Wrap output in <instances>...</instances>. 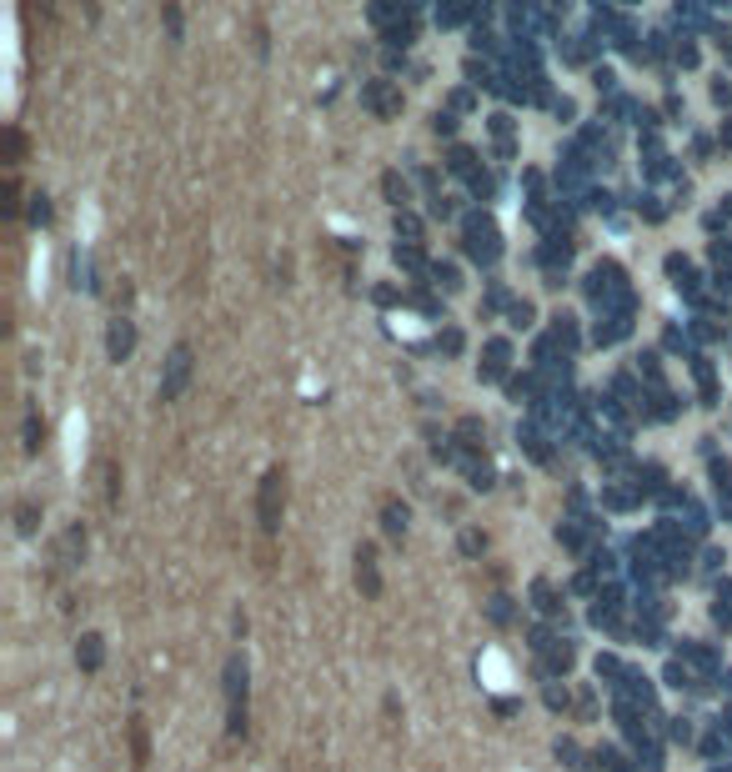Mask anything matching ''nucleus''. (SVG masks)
Segmentation results:
<instances>
[{
  "mask_svg": "<svg viewBox=\"0 0 732 772\" xmlns=\"http://www.w3.org/2000/svg\"><path fill=\"white\" fill-rule=\"evenodd\" d=\"M281 497H286V477L281 472H266V482H261V502H256V512H261V527L271 532L276 522H281Z\"/></svg>",
  "mask_w": 732,
  "mask_h": 772,
  "instance_id": "f257e3e1",
  "label": "nucleus"
},
{
  "mask_svg": "<svg viewBox=\"0 0 732 772\" xmlns=\"http://www.w3.org/2000/svg\"><path fill=\"white\" fill-rule=\"evenodd\" d=\"M186 376H191V346H176L171 351V366H166V381H161V402H171L181 392Z\"/></svg>",
  "mask_w": 732,
  "mask_h": 772,
  "instance_id": "f03ea898",
  "label": "nucleus"
},
{
  "mask_svg": "<svg viewBox=\"0 0 732 772\" xmlns=\"http://www.w3.org/2000/svg\"><path fill=\"white\" fill-rule=\"evenodd\" d=\"M356 582H366V592H377V572H372V547L356 552Z\"/></svg>",
  "mask_w": 732,
  "mask_h": 772,
  "instance_id": "7ed1b4c3",
  "label": "nucleus"
},
{
  "mask_svg": "<svg viewBox=\"0 0 732 772\" xmlns=\"http://www.w3.org/2000/svg\"><path fill=\"white\" fill-rule=\"evenodd\" d=\"M387 532H407V507H387Z\"/></svg>",
  "mask_w": 732,
  "mask_h": 772,
  "instance_id": "20e7f679",
  "label": "nucleus"
},
{
  "mask_svg": "<svg viewBox=\"0 0 732 772\" xmlns=\"http://www.w3.org/2000/svg\"><path fill=\"white\" fill-rule=\"evenodd\" d=\"M21 532H36V507H31V502L21 507Z\"/></svg>",
  "mask_w": 732,
  "mask_h": 772,
  "instance_id": "39448f33",
  "label": "nucleus"
}]
</instances>
